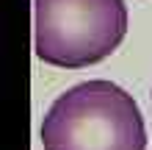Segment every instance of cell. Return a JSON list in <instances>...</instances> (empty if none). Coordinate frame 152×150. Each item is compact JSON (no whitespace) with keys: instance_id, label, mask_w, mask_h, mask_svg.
<instances>
[{"instance_id":"6da1fadb","label":"cell","mask_w":152,"mask_h":150,"mask_svg":"<svg viewBox=\"0 0 152 150\" xmlns=\"http://www.w3.org/2000/svg\"><path fill=\"white\" fill-rule=\"evenodd\" d=\"M44 150H147L138 103L113 81H83L58 95L42 120Z\"/></svg>"},{"instance_id":"7a4b0ae2","label":"cell","mask_w":152,"mask_h":150,"mask_svg":"<svg viewBox=\"0 0 152 150\" xmlns=\"http://www.w3.org/2000/svg\"><path fill=\"white\" fill-rule=\"evenodd\" d=\"M36 56L53 67L108 58L127 33L124 0H33Z\"/></svg>"}]
</instances>
